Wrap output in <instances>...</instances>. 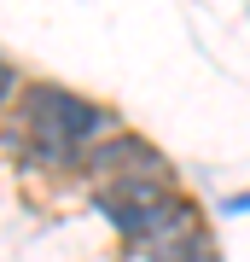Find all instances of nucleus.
Returning a JSON list of instances; mask_svg holds the SVG:
<instances>
[{"mask_svg": "<svg viewBox=\"0 0 250 262\" xmlns=\"http://www.w3.org/2000/svg\"><path fill=\"white\" fill-rule=\"evenodd\" d=\"M175 198H180L175 181H105V187H93V204L111 215L117 233H128V239H146Z\"/></svg>", "mask_w": 250, "mask_h": 262, "instance_id": "obj_2", "label": "nucleus"}, {"mask_svg": "<svg viewBox=\"0 0 250 262\" xmlns=\"http://www.w3.org/2000/svg\"><path fill=\"white\" fill-rule=\"evenodd\" d=\"M87 181L105 187V181H175V169L157 146H146L140 134H111V140H93L87 151Z\"/></svg>", "mask_w": 250, "mask_h": 262, "instance_id": "obj_3", "label": "nucleus"}, {"mask_svg": "<svg viewBox=\"0 0 250 262\" xmlns=\"http://www.w3.org/2000/svg\"><path fill=\"white\" fill-rule=\"evenodd\" d=\"M198 256H210L204 215H198L192 198H175L163 210V222L146 233V262H198Z\"/></svg>", "mask_w": 250, "mask_h": 262, "instance_id": "obj_4", "label": "nucleus"}, {"mask_svg": "<svg viewBox=\"0 0 250 262\" xmlns=\"http://www.w3.org/2000/svg\"><path fill=\"white\" fill-rule=\"evenodd\" d=\"M111 128H117V117L105 111V105L70 94V88L41 82V88L24 94V134H29L24 151L41 169H82L87 151H93V140L111 134Z\"/></svg>", "mask_w": 250, "mask_h": 262, "instance_id": "obj_1", "label": "nucleus"}]
</instances>
